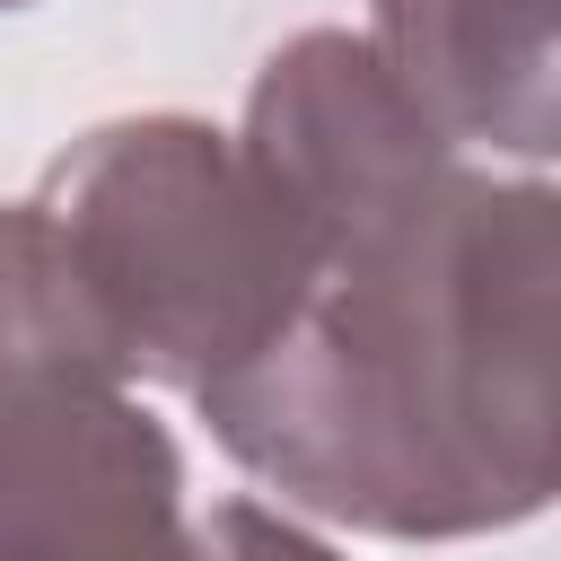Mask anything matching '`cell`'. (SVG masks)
<instances>
[{"label": "cell", "instance_id": "obj_7", "mask_svg": "<svg viewBox=\"0 0 561 561\" xmlns=\"http://www.w3.org/2000/svg\"><path fill=\"white\" fill-rule=\"evenodd\" d=\"M193 561H342V552L324 535H307L289 508L219 500L210 517H193Z\"/></svg>", "mask_w": 561, "mask_h": 561}, {"label": "cell", "instance_id": "obj_2", "mask_svg": "<svg viewBox=\"0 0 561 561\" xmlns=\"http://www.w3.org/2000/svg\"><path fill=\"white\" fill-rule=\"evenodd\" d=\"M44 219L123 359V377L210 386L254 359L316 289V245L202 114H123L44 175Z\"/></svg>", "mask_w": 561, "mask_h": 561}, {"label": "cell", "instance_id": "obj_1", "mask_svg": "<svg viewBox=\"0 0 561 561\" xmlns=\"http://www.w3.org/2000/svg\"><path fill=\"white\" fill-rule=\"evenodd\" d=\"M552 184L456 158L403 219L342 245L307 307L254 359L193 386V403L307 517L394 543L491 535L552 500Z\"/></svg>", "mask_w": 561, "mask_h": 561}, {"label": "cell", "instance_id": "obj_3", "mask_svg": "<svg viewBox=\"0 0 561 561\" xmlns=\"http://www.w3.org/2000/svg\"><path fill=\"white\" fill-rule=\"evenodd\" d=\"M0 561H193L184 456L123 377L0 386Z\"/></svg>", "mask_w": 561, "mask_h": 561}, {"label": "cell", "instance_id": "obj_8", "mask_svg": "<svg viewBox=\"0 0 561 561\" xmlns=\"http://www.w3.org/2000/svg\"><path fill=\"white\" fill-rule=\"evenodd\" d=\"M0 9H26V0H0Z\"/></svg>", "mask_w": 561, "mask_h": 561}, {"label": "cell", "instance_id": "obj_4", "mask_svg": "<svg viewBox=\"0 0 561 561\" xmlns=\"http://www.w3.org/2000/svg\"><path fill=\"white\" fill-rule=\"evenodd\" d=\"M237 149L280 193V210L307 228L316 263L403 219L456 167V140L351 26H307L263 61Z\"/></svg>", "mask_w": 561, "mask_h": 561}, {"label": "cell", "instance_id": "obj_5", "mask_svg": "<svg viewBox=\"0 0 561 561\" xmlns=\"http://www.w3.org/2000/svg\"><path fill=\"white\" fill-rule=\"evenodd\" d=\"M368 44L465 149L543 167L561 149V35L552 0H368Z\"/></svg>", "mask_w": 561, "mask_h": 561}, {"label": "cell", "instance_id": "obj_6", "mask_svg": "<svg viewBox=\"0 0 561 561\" xmlns=\"http://www.w3.org/2000/svg\"><path fill=\"white\" fill-rule=\"evenodd\" d=\"M44 368L123 377V359H114V342H105V324H96L44 202H0V386L44 377Z\"/></svg>", "mask_w": 561, "mask_h": 561}]
</instances>
